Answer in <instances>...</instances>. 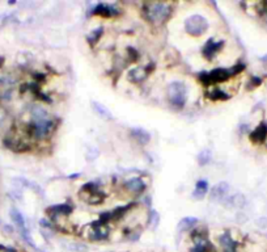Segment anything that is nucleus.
<instances>
[{"label": "nucleus", "mask_w": 267, "mask_h": 252, "mask_svg": "<svg viewBox=\"0 0 267 252\" xmlns=\"http://www.w3.org/2000/svg\"><path fill=\"white\" fill-rule=\"evenodd\" d=\"M224 46V41H213V39H208L207 43L203 47V55L208 60H212L213 57L223 49Z\"/></svg>", "instance_id": "8"}, {"label": "nucleus", "mask_w": 267, "mask_h": 252, "mask_svg": "<svg viewBox=\"0 0 267 252\" xmlns=\"http://www.w3.org/2000/svg\"><path fill=\"white\" fill-rule=\"evenodd\" d=\"M31 118H33V122L28 126V130H29V134L35 136V138L46 136L51 131L52 126H54L50 114L41 106H35L33 109Z\"/></svg>", "instance_id": "1"}, {"label": "nucleus", "mask_w": 267, "mask_h": 252, "mask_svg": "<svg viewBox=\"0 0 267 252\" xmlns=\"http://www.w3.org/2000/svg\"><path fill=\"white\" fill-rule=\"evenodd\" d=\"M148 223L151 226L152 230H156L160 225V214L156 210H151L149 211V218H148Z\"/></svg>", "instance_id": "23"}, {"label": "nucleus", "mask_w": 267, "mask_h": 252, "mask_svg": "<svg viewBox=\"0 0 267 252\" xmlns=\"http://www.w3.org/2000/svg\"><path fill=\"white\" fill-rule=\"evenodd\" d=\"M131 135L140 144H147L151 141V134L143 127H132L131 129Z\"/></svg>", "instance_id": "13"}, {"label": "nucleus", "mask_w": 267, "mask_h": 252, "mask_svg": "<svg viewBox=\"0 0 267 252\" xmlns=\"http://www.w3.org/2000/svg\"><path fill=\"white\" fill-rule=\"evenodd\" d=\"M145 17L153 24H161L168 20L172 13V8L168 3H149L144 5Z\"/></svg>", "instance_id": "2"}, {"label": "nucleus", "mask_w": 267, "mask_h": 252, "mask_svg": "<svg viewBox=\"0 0 267 252\" xmlns=\"http://www.w3.org/2000/svg\"><path fill=\"white\" fill-rule=\"evenodd\" d=\"M10 218H12L13 223L16 225V227L18 228V231H24L26 230V223H25V219H24V215L21 214L20 211H18L17 209H12L10 210Z\"/></svg>", "instance_id": "18"}, {"label": "nucleus", "mask_w": 267, "mask_h": 252, "mask_svg": "<svg viewBox=\"0 0 267 252\" xmlns=\"http://www.w3.org/2000/svg\"><path fill=\"white\" fill-rule=\"evenodd\" d=\"M198 223V218L195 217H185L179 220V223L177 225V231L178 232H183V231H187L190 228H193L194 226Z\"/></svg>", "instance_id": "17"}, {"label": "nucleus", "mask_w": 267, "mask_h": 252, "mask_svg": "<svg viewBox=\"0 0 267 252\" xmlns=\"http://www.w3.org/2000/svg\"><path fill=\"white\" fill-rule=\"evenodd\" d=\"M47 213L51 215H67L72 213V206L68 204H62V205H54V206L49 207Z\"/></svg>", "instance_id": "15"}, {"label": "nucleus", "mask_w": 267, "mask_h": 252, "mask_svg": "<svg viewBox=\"0 0 267 252\" xmlns=\"http://www.w3.org/2000/svg\"><path fill=\"white\" fill-rule=\"evenodd\" d=\"M147 75H148V71L144 67H141V66H138V67H134L132 70H130L127 78L132 83H141L147 78Z\"/></svg>", "instance_id": "11"}, {"label": "nucleus", "mask_w": 267, "mask_h": 252, "mask_svg": "<svg viewBox=\"0 0 267 252\" xmlns=\"http://www.w3.org/2000/svg\"><path fill=\"white\" fill-rule=\"evenodd\" d=\"M207 192H208V183H207V180L202 178V180H198L195 183V189L193 192V197L196 200H202L204 198Z\"/></svg>", "instance_id": "14"}, {"label": "nucleus", "mask_w": 267, "mask_h": 252, "mask_svg": "<svg viewBox=\"0 0 267 252\" xmlns=\"http://www.w3.org/2000/svg\"><path fill=\"white\" fill-rule=\"evenodd\" d=\"M250 139L253 143L255 144H262L266 142L267 139V125L266 123H261L258 125L253 131L250 133Z\"/></svg>", "instance_id": "9"}, {"label": "nucleus", "mask_w": 267, "mask_h": 252, "mask_svg": "<svg viewBox=\"0 0 267 252\" xmlns=\"http://www.w3.org/2000/svg\"><path fill=\"white\" fill-rule=\"evenodd\" d=\"M102 33H104V29H102V28H97V29H94V30H92L90 33H89V36L86 37V39H88L89 43L94 45V43H97V42H98L99 38H101Z\"/></svg>", "instance_id": "24"}, {"label": "nucleus", "mask_w": 267, "mask_h": 252, "mask_svg": "<svg viewBox=\"0 0 267 252\" xmlns=\"http://www.w3.org/2000/svg\"><path fill=\"white\" fill-rule=\"evenodd\" d=\"M225 200H228V201L225 202L224 205L228 207H242L243 205H245V197H243L241 193H237L232 197H228V198H225Z\"/></svg>", "instance_id": "19"}, {"label": "nucleus", "mask_w": 267, "mask_h": 252, "mask_svg": "<svg viewBox=\"0 0 267 252\" xmlns=\"http://www.w3.org/2000/svg\"><path fill=\"white\" fill-rule=\"evenodd\" d=\"M65 247H67L68 251H72V252H88L89 251V247L86 246V244L81 243V242H76V243H68Z\"/></svg>", "instance_id": "22"}, {"label": "nucleus", "mask_w": 267, "mask_h": 252, "mask_svg": "<svg viewBox=\"0 0 267 252\" xmlns=\"http://www.w3.org/2000/svg\"><path fill=\"white\" fill-rule=\"evenodd\" d=\"M219 244L221 246L223 252H237L238 242L233 239L232 234L229 231H225L224 234L219 236Z\"/></svg>", "instance_id": "5"}, {"label": "nucleus", "mask_w": 267, "mask_h": 252, "mask_svg": "<svg viewBox=\"0 0 267 252\" xmlns=\"http://www.w3.org/2000/svg\"><path fill=\"white\" fill-rule=\"evenodd\" d=\"M229 192V184L225 181H220L217 183L213 188L209 192V198L212 201H223L227 198V194Z\"/></svg>", "instance_id": "7"}, {"label": "nucleus", "mask_w": 267, "mask_h": 252, "mask_svg": "<svg viewBox=\"0 0 267 252\" xmlns=\"http://www.w3.org/2000/svg\"><path fill=\"white\" fill-rule=\"evenodd\" d=\"M249 84H250V87H249V88H255V87H258V85H261V84H262V79L258 78V76H253Z\"/></svg>", "instance_id": "25"}, {"label": "nucleus", "mask_w": 267, "mask_h": 252, "mask_svg": "<svg viewBox=\"0 0 267 252\" xmlns=\"http://www.w3.org/2000/svg\"><path fill=\"white\" fill-rule=\"evenodd\" d=\"M124 188L128 192H134V193H140L145 189V183L141 180L140 177H132L124 183Z\"/></svg>", "instance_id": "12"}, {"label": "nucleus", "mask_w": 267, "mask_h": 252, "mask_svg": "<svg viewBox=\"0 0 267 252\" xmlns=\"http://www.w3.org/2000/svg\"><path fill=\"white\" fill-rule=\"evenodd\" d=\"M212 159V154L209 150H203V151H200L198 154V156H196V162H198V164L200 165V167H203V165H207L209 162H211Z\"/></svg>", "instance_id": "20"}, {"label": "nucleus", "mask_w": 267, "mask_h": 252, "mask_svg": "<svg viewBox=\"0 0 267 252\" xmlns=\"http://www.w3.org/2000/svg\"><path fill=\"white\" fill-rule=\"evenodd\" d=\"M187 89L186 85L182 81H173L168 85V97H169L170 104L174 108H181L185 106L186 100H187Z\"/></svg>", "instance_id": "3"}, {"label": "nucleus", "mask_w": 267, "mask_h": 252, "mask_svg": "<svg viewBox=\"0 0 267 252\" xmlns=\"http://www.w3.org/2000/svg\"><path fill=\"white\" fill-rule=\"evenodd\" d=\"M92 108H93L94 112H96L101 118H104V120H106V121H111L113 120L111 112H110L105 105L99 104V102H97V101H92Z\"/></svg>", "instance_id": "16"}, {"label": "nucleus", "mask_w": 267, "mask_h": 252, "mask_svg": "<svg viewBox=\"0 0 267 252\" xmlns=\"http://www.w3.org/2000/svg\"><path fill=\"white\" fill-rule=\"evenodd\" d=\"M93 13L94 15H98V16H102V17H114V16L119 15V9L114 7L111 4H98L96 5V8L93 9Z\"/></svg>", "instance_id": "10"}, {"label": "nucleus", "mask_w": 267, "mask_h": 252, "mask_svg": "<svg viewBox=\"0 0 267 252\" xmlns=\"http://www.w3.org/2000/svg\"><path fill=\"white\" fill-rule=\"evenodd\" d=\"M208 29V21L202 15H191L185 21V30L191 37H200Z\"/></svg>", "instance_id": "4"}, {"label": "nucleus", "mask_w": 267, "mask_h": 252, "mask_svg": "<svg viewBox=\"0 0 267 252\" xmlns=\"http://www.w3.org/2000/svg\"><path fill=\"white\" fill-rule=\"evenodd\" d=\"M107 236H109V228H107V226L105 223H101L98 220V222L92 225V231H90V235H89L90 240H96V242L105 240V239H107Z\"/></svg>", "instance_id": "6"}, {"label": "nucleus", "mask_w": 267, "mask_h": 252, "mask_svg": "<svg viewBox=\"0 0 267 252\" xmlns=\"http://www.w3.org/2000/svg\"><path fill=\"white\" fill-rule=\"evenodd\" d=\"M208 97L211 100H213V101H224V100L229 99L230 96L227 93V92L221 91V89H213V91H211L208 93Z\"/></svg>", "instance_id": "21"}]
</instances>
